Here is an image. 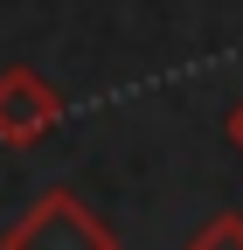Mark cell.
Returning <instances> with one entry per match:
<instances>
[{
    "instance_id": "1",
    "label": "cell",
    "mask_w": 243,
    "mask_h": 250,
    "mask_svg": "<svg viewBox=\"0 0 243 250\" xmlns=\"http://www.w3.org/2000/svg\"><path fill=\"white\" fill-rule=\"evenodd\" d=\"M236 139H243V118H236Z\"/></svg>"
}]
</instances>
